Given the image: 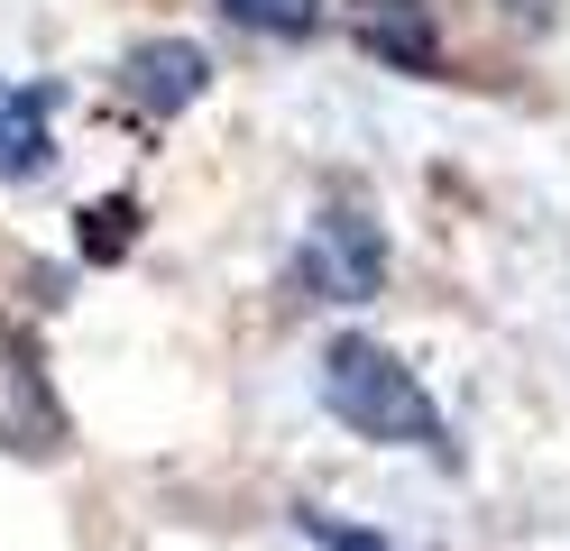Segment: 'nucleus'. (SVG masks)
I'll use <instances>...</instances> for the list:
<instances>
[{
  "mask_svg": "<svg viewBox=\"0 0 570 551\" xmlns=\"http://www.w3.org/2000/svg\"><path fill=\"white\" fill-rule=\"evenodd\" d=\"M323 404H332L360 441H405V451L451 460V432H442V414H433V395H423V377H414L396 350H377V341H332V358H323Z\"/></svg>",
  "mask_w": 570,
  "mask_h": 551,
  "instance_id": "f257e3e1",
  "label": "nucleus"
},
{
  "mask_svg": "<svg viewBox=\"0 0 570 551\" xmlns=\"http://www.w3.org/2000/svg\"><path fill=\"white\" fill-rule=\"evenodd\" d=\"M304 276L332 294V304H360V294H377V276H386V248H377V230L360 211H332L323 230H313V257H304Z\"/></svg>",
  "mask_w": 570,
  "mask_h": 551,
  "instance_id": "f03ea898",
  "label": "nucleus"
},
{
  "mask_svg": "<svg viewBox=\"0 0 570 551\" xmlns=\"http://www.w3.org/2000/svg\"><path fill=\"white\" fill-rule=\"evenodd\" d=\"M47 157H56V129H47V83H10V73H0V184L47 175Z\"/></svg>",
  "mask_w": 570,
  "mask_h": 551,
  "instance_id": "7ed1b4c3",
  "label": "nucleus"
},
{
  "mask_svg": "<svg viewBox=\"0 0 570 551\" xmlns=\"http://www.w3.org/2000/svg\"><path fill=\"white\" fill-rule=\"evenodd\" d=\"M194 92H203V47L166 37V47H138L129 56V101L138 110H157V120H166V110H185Z\"/></svg>",
  "mask_w": 570,
  "mask_h": 551,
  "instance_id": "20e7f679",
  "label": "nucleus"
},
{
  "mask_svg": "<svg viewBox=\"0 0 570 551\" xmlns=\"http://www.w3.org/2000/svg\"><path fill=\"white\" fill-rule=\"evenodd\" d=\"M368 37H377L386 56H405V65H423V56H433V37H423L414 0H368Z\"/></svg>",
  "mask_w": 570,
  "mask_h": 551,
  "instance_id": "39448f33",
  "label": "nucleus"
},
{
  "mask_svg": "<svg viewBox=\"0 0 570 551\" xmlns=\"http://www.w3.org/2000/svg\"><path fill=\"white\" fill-rule=\"evenodd\" d=\"M222 10L239 28H258V37H304L313 19H323V0H222Z\"/></svg>",
  "mask_w": 570,
  "mask_h": 551,
  "instance_id": "423d86ee",
  "label": "nucleus"
},
{
  "mask_svg": "<svg viewBox=\"0 0 570 551\" xmlns=\"http://www.w3.org/2000/svg\"><path fill=\"white\" fill-rule=\"evenodd\" d=\"M323 551H377V542H360V533H323Z\"/></svg>",
  "mask_w": 570,
  "mask_h": 551,
  "instance_id": "0eeeda50",
  "label": "nucleus"
}]
</instances>
